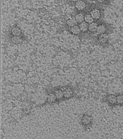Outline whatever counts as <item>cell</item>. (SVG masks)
I'll list each match as a JSON object with an SVG mask.
<instances>
[{
	"instance_id": "3957f363",
	"label": "cell",
	"mask_w": 123,
	"mask_h": 139,
	"mask_svg": "<svg viewBox=\"0 0 123 139\" xmlns=\"http://www.w3.org/2000/svg\"><path fill=\"white\" fill-rule=\"evenodd\" d=\"M75 6L78 10H83L86 7V4L83 1H78L75 4Z\"/></svg>"
},
{
	"instance_id": "7c38bea8",
	"label": "cell",
	"mask_w": 123,
	"mask_h": 139,
	"mask_svg": "<svg viewBox=\"0 0 123 139\" xmlns=\"http://www.w3.org/2000/svg\"><path fill=\"white\" fill-rule=\"evenodd\" d=\"M21 33V30L19 27H14L12 30V33L14 36H19Z\"/></svg>"
},
{
	"instance_id": "277c9868",
	"label": "cell",
	"mask_w": 123,
	"mask_h": 139,
	"mask_svg": "<svg viewBox=\"0 0 123 139\" xmlns=\"http://www.w3.org/2000/svg\"><path fill=\"white\" fill-rule=\"evenodd\" d=\"M66 23L69 26L71 27L77 25L78 23L75 17H71L67 20Z\"/></svg>"
},
{
	"instance_id": "8992f818",
	"label": "cell",
	"mask_w": 123,
	"mask_h": 139,
	"mask_svg": "<svg viewBox=\"0 0 123 139\" xmlns=\"http://www.w3.org/2000/svg\"><path fill=\"white\" fill-rule=\"evenodd\" d=\"M70 29L72 33L76 35L79 34L81 32L79 26H78L77 25L70 27Z\"/></svg>"
},
{
	"instance_id": "7a4b0ae2",
	"label": "cell",
	"mask_w": 123,
	"mask_h": 139,
	"mask_svg": "<svg viewBox=\"0 0 123 139\" xmlns=\"http://www.w3.org/2000/svg\"><path fill=\"white\" fill-rule=\"evenodd\" d=\"M90 15L94 19H98L100 18L101 13L100 10L97 9H94L92 10L90 12Z\"/></svg>"
},
{
	"instance_id": "30bf717a",
	"label": "cell",
	"mask_w": 123,
	"mask_h": 139,
	"mask_svg": "<svg viewBox=\"0 0 123 139\" xmlns=\"http://www.w3.org/2000/svg\"><path fill=\"white\" fill-rule=\"evenodd\" d=\"M117 106H123V94L120 93L117 95Z\"/></svg>"
},
{
	"instance_id": "52a82bcc",
	"label": "cell",
	"mask_w": 123,
	"mask_h": 139,
	"mask_svg": "<svg viewBox=\"0 0 123 139\" xmlns=\"http://www.w3.org/2000/svg\"><path fill=\"white\" fill-rule=\"evenodd\" d=\"M75 18L78 23L80 24L84 21V16L81 13L77 14Z\"/></svg>"
},
{
	"instance_id": "8fae6325",
	"label": "cell",
	"mask_w": 123,
	"mask_h": 139,
	"mask_svg": "<svg viewBox=\"0 0 123 139\" xmlns=\"http://www.w3.org/2000/svg\"><path fill=\"white\" fill-rule=\"evenodd\" d=\"M106 31V28L103 25H100L98 26L96 32L98 33L101 34L104 33Z\"/></svg>"
},
{
	"instance_id": "4fadbf2b",
	"label": "cell",
	"mask_w": 123,
	"mask_h": 139,
	"mask_svg": "<svg viewBox=\"0 0 123 139\" xmlns=\"http://www.w3.org/2000/svg\"><path fill=\"white\" fill-rule=\"evenodd\" d=\"M94 19L90 14H87L84 16V21L88 24L94 22Z\"/></svg>"
},
{
	"instance_id": "5b68a950",
	"label": "cell",
	"mask_w": 123,
	"mask_h": 139,
	"mask_svg": "<svg viewBox=\"0 0 123 139\" xmlns=\"http://www.w3.org/2000/svg\"><path fill=\"white\" fill-rule=\"evenodd\" d=\"M89 24L87 23L85 21L80 24L79 27L81 31L82 32H85L88 29Z\"/></svg>"
},
{
	"instance_id": "ba28073f",
	"label": "cell",
	"mask_w": 123,
	"mask_h": 139,
	"mask_svg": "<svg viewBox=\"0 0 123 139\" xmlns=\"http://www.w3.org/2000/svg\"><path fill=\"white\" fill-rule=\"evenodd\" d=\"M98 24L96 23L93 22L90 24L88 26V30L91 32H94L96 31L98 28Z\"/></svg>"
},
{
	"instance_id": "9c48e42d",
	"label": "cell",
	"mask_w": 123,
	"mask_h": 139,
	"mask_svg": "<svg viewBox=\"0 0 123 139\" xmlns=\"http://www.w3.org/2000/svg\"><path fill=\"white\" fill-rule=\"evenodd\" d=\"M108 34L106 33H103L100 34L99 37V40L100 42L102 43H106L108 41Z\"/></svg>"
},
{
	"instance_id": "5bb4252c",
	"label": "cell",
	"mask_w": 123,
	"mask_h": 139,
	"mask_svg": "<svg viewBox=\"0 0 123 139\" xmlns=\"http://www.w3.org/2000/svg\"><path fill=\"white\" fill-rule=\"evenodd\" d=\"M12 42L15 44H19L22 42V40L19 36H14L12 38Z\"/></svg>"
},
{
	"instance_id": "6da1fadb",
	"label": "cell",
	"mask_w": 123,
	"mask_h": 139,
	"mask_svg": "<svg viewBox=\"0 0 123 139\" xmlns=\"http://www.w3.org/2000/svg\"><path fill=\"white\" fill-rule=\"evenodd\" d=\"M103 99L104 101L111 107L117 106V95L108 93L105 95Z\"/></svg>"
}]
</instances>
